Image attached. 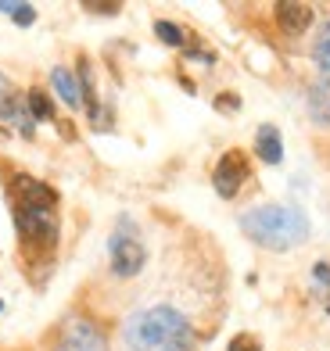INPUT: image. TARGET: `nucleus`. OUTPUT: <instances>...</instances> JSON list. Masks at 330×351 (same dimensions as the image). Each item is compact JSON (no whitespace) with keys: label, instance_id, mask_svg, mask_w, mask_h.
<instances>
[{"label":"nucleus","instance_id":"obj_1","mask_svg":"<svg viewBox=\"0 0 330 351\" xmlns=\"http://www.w3.org/2000/svg\"><path fill=\"white\" fill-rule=\"evenodd\" d=\"M126 344L133 351H191L198 341L194 323L172 305H148L126 319Z\"/></svg>","mask_w":330,"mask_h":351},{"label":"nucleus","instance_id":"obj_2","mask_svg":"<svg viewBox=\"0 0 330 351\" xmlns=\"http://www.w3.org/2000/svg\"><path fill=\"white\" fill-rule=\"evenodd\" d=\"M241 233L266 251H291L309 237V219L291 204H259L241 215Z\"/></svg>","mask_w":330,"mask_h":351},{"label":"nucleus","instance_id":"obj_3","mask_svg":"<svg viewBox=\"0 0 330 351\" xmlns=\"http://www.w3.org/2000/svg\"><path fill=\"white\" fill-rule=\"evenodd\" d=\"M11 212H14V230H19L22 247L33 258H51L61 241V222H58L54 208H22V204H11Z\"/></svg>","mask_w":330,"mask_h":351},{"label":"nucleus","instance_id":"obj_4","mask_svg":"<svg viewBox=\"0 0 330 351\" xmlns=\"http://www.w3.org/2000/svg\"><path fill=\"white\" fill-rule=\"evenodd\" d=\"M108 258H112V273L122 276V280H130L144 269L148 251H144V241L137 237V226L130 219H122L115 226L112 241H108Z\"/></svg>","mask_w":330,"mask_h":351},{"label":"nucleus","instance_id":"obj_5","mask_svg":"<svg viewBox=\"0 0 330 351\" xmlns=\"http://www.w3.org/2000/svg\"><path fill=\"white\" fill-rule=\"evenodd\" d=\"M51 351H108V337H104V330L93 323V319L72 315L69 323L58 330Z\"/></svg>","mask_w":330,"mask_h":351},{"label":"nucleus","instance_id":"obj_6","mask_svg":"<svg viewBox=\"0 0 330 351\" xmlns=\"http://www.w3.org/2000/svg\"><path fill=\"white\" fill-rule=\"evenodd\" d=\"M248 154L244 151H226L223 158L215 162V169H212V186H215V194L219 197H237L241 194V186L248 183Z\"/></svg>","mask_w":330,"mask_h":351},{"label":"nucleus","instance_id":"obj_7","mask_svg":"<svg viewBox=\"0 0 330 351\" xmlns=\"http://www.w3.org/2000/svg\"><path fill=\"white\" fill-rule=\"evenodd\" d=\"M8 197H11V204H22V208H54V212H58L54 186H47L43 180H36V176H25V172L11 176Z\"/></svg>","mask_w":330,"mask_h":351},{"label":"nucleus","instance_id":"obj_8","mask_svg":"<svg viewBox=\"0 0 330 351\" xmlns=\"http://www.w3.org/2000/svg\"><path fill=\"white\" fill-rule=\"evenodd\" d=\"M273 19H276V25L284 29L287 36H298V33H305V29L312 25V8L309 4H294V0H280V4H273Z\"/></svg>","mask_w":330,"mask_h":351},{"label":"nucleus","instance_id":"obj_9","mask_svg":"<svg viewBox=\"0 0 330 351\" xmlns=\"http://www.w3.org/2000/svg\"><path fill=\"white\" fill-rule=\"evenodd\" d=\"M51 83H54V93L61 97V104L65 108H80L83 104V90H80V79H75V72H69L65 65L51 69Z\"/></svg>","mask_w":330,"mask_h":351},{"label":"nucleus","instance_id":"obj_10","mask_svg":"<svg viewBox=\"0 0 330 351\" xmlns=\"http://www.w3.org/2000/svg\"><path fill=\"white\" fill-rule=\"evenodd\" d=\"M255 154L262 158L266 165H280V162H284V140H280L276 125H259V133H255Z\"/></svg>","mask_w":330,"mask_h":351},{"label":"nucleus","instance_id":"obj_11","mask_svg":"<svg viewBox=\"0 0 330 351\" xmlns=\"http://www.w3.org/2000/svg\"><path fill=\"white\" fill-rule=\"evenodd\" d=\"M309 115L320 125H330V79L327 75H320L309 90Z\"/></svg>","mask_w":330,"mask_h":351},{"label":"nucleus","instance_id":"obj_12","mask_svg":"<svg viewBox=\"0 0 330 351\" xmlns=\"http://www.w3.org/2000/svg\"><path fill=\"white\" fill-rule=\"evenodd\" d=\"M25 111H29L33 122H51L54 119V101L47 97L43 90H29L25 93Z\"/></svg>","mask_w":330,"mask_h":351},{"label":"nucleus","instance_id":"obj_13","mask_svg":"<svg viewBox=\"0 0 330 351\" xmlns=\"http://www.w3.org/2000/svg\"><path fill=\"white\" fill-rule=\"evenodd\" d=\"M312 61H316L320 75H327V79H330V22H323V25H320L316 43H312Z\"/></svg>","mask_w":330,"mask_h":351},{"label":"nucleus","instance_id":"obj_14","mask_svg":"<svg viewBox=\"0 0 330 351\" xmlns=\"http://www.w3.org/2000/svg\"><path fill=\"white\" fill-rule=\"evenodd\" d=\"M154 36H158L162 43H169V47H183L187 43V33L176 25V22H165V19H158L154 22Z\"/></svg>","mask_w":330,"mask_h":351},{"label":"nucleus","instance_id":"obj_15","mask_svg":"<svg viewBox=\"0 0 330 351\" xmlns=\"http://www.w3.org/2000/svg\"><path fill=\"white\" fill-rule=\"evenodd\" d=\"M0 11H8L14 25H33L36 22V8L33 4H11V0H0Z\"/></svg>","mask_w":330,"mask_h":351},{"label":"nucleus","instance_id":"obj_16","mask_svg":"<svg viewBox=\"0 0 330 351\" xmlns=\"http://www.w3.org/2000/svg\"><path fill=\"white\" fill-rule=\"evenodd\" d=\"M226 351H262V344H259L255 333H237V337L230 341V348H226Z\"/></svg>","mask_w":330,"mask_h":351},{"label":"nucleus","instance_id":"obj_17","mask_svg":"<svg viewBox=\"0 0 330 351\" xmlns=\"http://www.w3.org/2000/svg\"><path fill=\"white\" fill-rule=\"evenodd\" d=\"M83 11H93V14H119L122 4H115V0H86Z\"/></svg>","mask_w":330,"mask_h":351},{"label":"nucleus","instance_id":"obj_18","mask_svg":"<svg viewBox=\"0 0 330 351\" xmlns=\"http://www.w3.org/2000/svg\"><path fill=\"white\" fill-rule=\"evenodd\" d=\"M215 108H219V111H237V108H241V97H237V93H219Z\"/></svg>","mask_w":330,"mask_h":351}]
</instances>
